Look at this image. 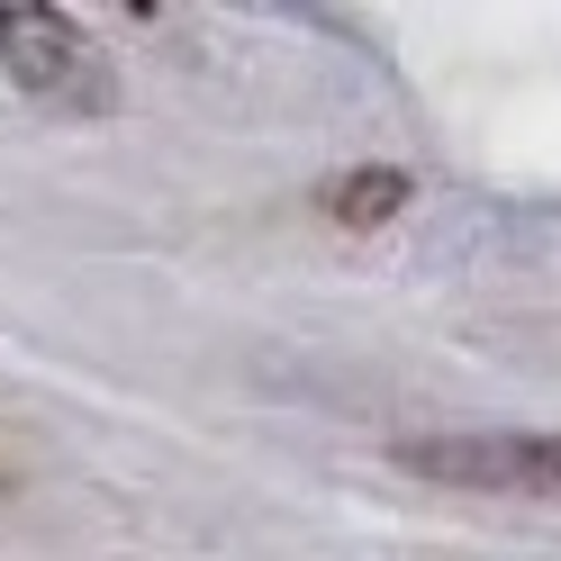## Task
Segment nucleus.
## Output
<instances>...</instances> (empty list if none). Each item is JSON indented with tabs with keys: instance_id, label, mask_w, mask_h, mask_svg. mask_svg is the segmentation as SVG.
Wrapping results in <instances>:
<instances>
[{
	"instance_id": "f03ea898",
	"label": "nucleus",
	"mask_w": 561,
	"mask_h": 561,
	"mask_svg": "<svg viewBox=\"0 0 561 561\" xmlns=\"http://www.w3.org/2000/svg\"><path fill=\"white\" fill-rule=\"evenodd\" d=\"M399 462L444 489H489V499H543L561 507V435H408Z\"/></svg>"
},
{
	"instance_id": "7ed1b4c3",
	"label": "nucleus",
	"mask_w": 561,
	"mask_h": 561,
	"mask_svg": "<svg viewBox=\"0 0 561 561\" xmlns=\"http://www.w3.org/2000/svg\"><path fill=\"white\" fill-rule=\"evenodd\" d=\"M327 208L344 227H390L408 208V172H390V163H380V172H344V182L327 191Z\"/></svg>"
},
{
	"instance_id": "f257e3e1",
	"label": "nucleus",
	"mask_w": 561,
	"mask_h": 561,
	"mask_svg": "<svg viewBox=\"0 0 561 561\" xmlns=\"http://www.w3.org/2000/svg\"><path fill=\"white\" fill-rule=\"evenodd\" d=\"M0 73H10L27 100H46V110H110V55L82 19L64 10H0Z\"/></svg>"
}]
</instances>
